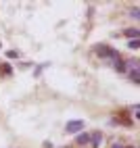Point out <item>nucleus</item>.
Masks as SVG:
<instances>
[{
  "label": "nucleus",
  "mask_w": 140,
  "mask_h": 148,
  "mask_svg": "<svg viewBox=\"0 0 140 148\" xmlns=\"http://www.w3.org/2000/svg\"><path fill=\"white\" fill-rule=\"evenodd\" d=\"M111 148H126V146H123V144H113Z\"/></svg>",
  "instance_id": "9d476101"
},
{
  "label": "nucleus",
  "mask_w": 140,
  "mask_h": 148,
  "mask_svg": "<svg viewBox=\"0 0 140 148\" xmlns=\"http://www.w3.org/2000/svg\"><path fill=\"white\" fill-rule=\"evenodd\" d=\"M63 148H69V146H63Z\"/></svg>",
  "instance_id": "9b49d317"
},
{
  "label": "nucleus",
  "mask_w": 140,
  "mask_h": 148,
  "mask_svg": "<svg viewBox=\"0 0 140 148\" xmlns=\"http://www.w3.org/2000/svg\"><path fill=\"white\" fill-rule=\"evenodd\" d=\"M132 17H134V19H140V13H138V8H132Z\"/></svg>",
  "instance_id": "1a4fd4ad"
},
{
  "label": "nucleus",
  "mask_w": 140,
  "mask_h": 148,
  "mask_svg": "<svg viewBox=\"0 0 140 148\" xmlns=\"http://www.w3.org/2000/svg\"><path fill=\"white\" fill-rule=\"evenodd\" d=\"M113 67H115L117 73H126V61H121V58H117V61L113 63Z\"/></svg>",
  "instance_id": "7ed1b4c3"
},
{
  "label": "nucleus",
  "mask_w": 140,
  "mask_h": 148,
  "mask_svg": "<svg viewBox=\"0 0 140 148\" xmlns=\"http://www.w3.org/2000/svg\"><path fill=\"white\" fill-rule=\"evenodd\" d=\"M90 142V134H79L77 136V144H88Z\"/></svg>",
  "instance_id": "423d86ee"
},
{
  "label": "nucleus",
  "mask_w": 140,
  "mask_h": 148,
  "mask_svg": "<svg viewBox=\"0 0 140 148\" xmlns=\"http://www.w3.org/2000/svg\"><path fill=\"white\" fill-rule=\"evenodd\" d=\"M79 130H84V121H79V119L69 121V123L65 125V132H67V134H77Z\"/></svg>",
  "instance_id": "f03ea898"
},
{
  "label": "nucleus",
  "mask_w": 140,
  "mask_h": 148,
  "mask_svg": "<svg viewBox=\"0 0 140 148\" xmlns=\"http://www.w3.org/2000/svg\"><path fill=\"white\" fill-rule=\"evenodd\" d=\"M94 52L101 56V58H105L107 63H111V65L119 58V52L113 50V48H109V46H105V44H96V46H94Z\"/></svg>",
  "instance_id": "f257e3e1"
},
{
  "label": "nucleus",
  "mask_w": 140,
  "mask_h": 148,
  "mask_svg": "<svg viewBox=\"0 0 140 148\" xmlns=\"http://www.w3.org/2000/svg\"><path fill=\"white\" fill-rule=\"evenodd\" d=\"M123 34H126L128 38H132V40H138V36H140V32H138L136 27H130V29H126Z\"/></svg>",
  "instance_id": "20e7f679"
},
{
  "label": "nucleus",
  "mask_w": 140,
  "mask_h": 148,
  "mask_svg": "<svg viewBox=\"0 0 140 148\" xmlns=\"http://www.w3.org/2000/svg\"><path fill=\"white\" fill-rule=\"evenodd\" d=\"M126 73H130V79H132L134 84L140 82V73H138V69H130V71H126Z\"/></svg>",
  "instance_id": "39448f33"
},
{
  "label": "nucleus",
  "mask_w": 140,
  "mask_h": 148,
  "mask_svg": "<svg viewBox=\"0 0 140 148\" xmlns=\"http://www.w3.org/2000/svg\"><path fill=\"white\" fill-rule=\"evenodd\" d=\"M92 138V144H94V148H98L101 146V134H94V136H90Z\"/></svg>",
  "instance_id": "0eeeda50"
},
{
  "label": "nucleus",
  "mask_w": 140,
  "mask_h": 148,
  "mask_svg": "<svg viewBox=\"0 0 140 148\" xmlns=\"http://www.w3.org/2000/svg\"><path fill=\"white\" fill-rule=\"evenodd\" d=\"M130 48H132V50L140 48V40H130Z\"/></svg>",
  "instance_id": "6e6552de"
}]
</instances>
